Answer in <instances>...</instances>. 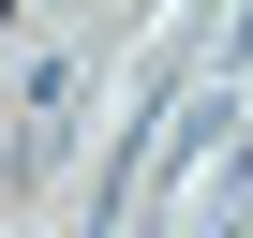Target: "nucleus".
I'll list each match as a JSON object with an SVG mask.
<instances>
[{
	"label": "nucleus",
	"mask_w": 253,
	"mask_h": 238,
	"mask_svg": "<svg viewBox=\"0 0 253 238\" xmlns=\"http://www.w3.org/2000/svg\"><path fill=\"white\" fill-rule=\"evenodd\" d=\"M75 89H89L75 60H45V75H30V119H15V179H45V164L75 149Z\"/></svg>",
	"instance_id": "1"
}]
</instances>
